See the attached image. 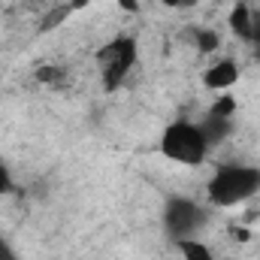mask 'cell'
Listing matches in <instances>:
<instances>
[{"label":"cell","instance_id":"cell-16","mask_svg":"<svg viewBox=\"0 0 260 260\" xmlns=\"http://www.w3.org/2000/svg\"><path fill=\"white\" fill-rule=\"evenodd\" d=\"M257 58H260V49H257Z\"/></svg>","mask_w":260,"mask_h":260},{"label":"cell","instance_id":"cell-14","mask_svg":"<svg viewBox=\"0 0 260 260\" xmlns=\"http://www.w3.org/2000/svg\"><path fill=\"white\" fill-rule=\"evenodd\" d=\"M121 3V9H136V0H118Z\"/></svg>","mask_w":260,"mask_h":260},{"label":"cell","instance_id":"cell-5","mask_svg":"<svg viewBox=\"0 0 260 260\" xmlns=\"http://www.w3.org/2000/svg\"><path fill=\"white\" fill-rule=\"evenodd\" d=\"M203 79H206L209 88H230V85L239 82V67L233 64V61H218V64H212L206 70Z\"/></svg>","mask_w":260,"mask_h":260},{"label":"cell","instance_id":"cell-8","mask_svg":"<svg viewBox=\"0 0 260 260\" xmlns=\"http://www.w3.org/2000/svg\"><path fill=\"white\" fill-rule=\"evenodd\" d=\"M248 24H251V9L245 6V3H239L236 9H233V15H230V27L245 40V34H248Z\"/></svg>","mask_w":260,"mask_h":260},{"label":"cell","instance_id":"cell-13","mask_svg":"<svg viewBox=\"0 0 260 260\" xmlns=\"http://www.w3.org/2000/svg\"><path fill=\"white\" fill-rule=\"evenodd\" d=\"M0 260H21L18 254H15V248H12L3 236H0Z\"/></svg>","mask_w":260,"mask_h":260},{"label":"cell","instance_id":"cell-2","mask_svg":"<svg viewBox=\"0 0 260 260\" xmlns=\"http://www.w3.org/2000/svg\"><path fill=\"white\" fill-rule=\"evenodd\" d=\"M209 148L212 145L206 142L200 124H194V121H176V124H170V127L164 130V136H160L164 157H170L176 164H185V167L203 164V157L209 154Z\"/></svg>","mask_w":260,"mask_h":260},{"label":"cell","instance_id":"cell-9","mask_svg":"<svg viewBox=\"0 0 260 260\" xmlns=\"http://www.w3.org/2000/svg\"><path fill=\"white\" fill-rule=\"evenodd\" d=\"M197 49L200 52H215L218 49V34L215 30H197Z\"/></svg>","mask_w":260,"mask_h":260},{"label":"cell","instance_id":"cell-1","mask_svg":"<svg viewBox=\"0 0 260 260\" xmlns=\"http://www.w3.org/2000/svg\"><path fill=\"white\" fill-rule=\"evenodd\" d=\"M257 191H260V170L257 167H239V164L221 167L206 185V194L215 206H236L242 200H251Z\"/></svg>","mask_w":260,"mask_h":260},{"label":"cell","instance_id":"cell-11","mask_svg":"<svg viewBox=\"0 0 260 260\" xmlns=\"http://www.w3.org/2000/svg\"><path fill=\"white\" fill-rule=\"evenodd\" d=\"M245 40H248L254 49H260V12H254V9H251V24H248Z\"/></svg>","mask_w":260,"mask_h":260},{"label":"cell","instance_id":"cell-12","mask_svg":"<svg viewBox=\"0 0 260 260\" xmlns=\"http://www.w3.org/2000/svg\"><path fill=\"white\" fill-rule=\"evenodd\" d=\"M12 191V176H9V170H6V164L0 160V197L9 194Z\"/></svg>","mask_w":260,"mask_h":260},{"label":"cell","instance_id":"cell-7","mask_svg":"<svg viewBox=\"0 0 260 260\" xmlns=\"http://www.w3.org/2000/svg\"><path fill=\"white\" fill-rule=\"evenodd\" d=\"M179 248H182V257L185 260H212V251L203 242H197V239H182Z\"/></svg>","mask_w":260,"mask_h":260},{"label":"cell","instance_id":"cell-10","mask_svg":"<svg viewBox=\"0 0 260 260\" xmlns=\"http://www.w3.org/2000/svg\"><path fill=\"white\" fill-rule=\"evenodd\" d=\"M233 109H236V100L233 97H221L215 106H212V115H221V118H230L233 115Z\"/></svg>","mask_w":260,"mask_h":260},{"label":"cell","instance_id":"cell-3","mask_svg":"<svg viewBox=\"0 0 260 260\" xmlns=\"http://www.w3.org/2000/svg\"><path fill=\"white\" fill-rule=\"evenodd\" d=\"M136 64V40L130 37H118L112 43H106L97 52V67H100V79L103 85L112 91L124 82V76L130 73V67Z\"/></svg>","mask_w":260,"mask_h":260},{"label":"cell","instance_id":"cell-6","mask_svg":"<svg viewBox=\"0 0 260 260\" xmlns=\"http://www.w3.org/2000/svg\"><path fill=\"white\" fill-rule=\"evenodd\" d=\"M200 130H203V136H206L209 145H218V142L230 133V118H221V115H212V112H209V118L200 124Z\"/></svg>","mask_w":260,"mask_h":260},{"label":"cell","instance_id":"cell-15","mask_svg":"<svg viewBox=\"0 0 260 260\" xmlns=\"http://www.w3.org/2000/svg\"><path fill=\"white\" fill-rule=\"evenodd\" d=\"M164 3H167V6H182L185 0H164Z\"/></svg>","mask_w":260,"mask_h":260},{"label":"cell","instance_id":"cell-4","mask_svg":"<svg viewBox=\"0 0 260 260\" xmlns=\"http://www.w3.org/2000/svg\"><path fill=\"white\" fill-rule=\"evenodd\" d=\"M203 221H206L203 209L188 197H170L167 206H164V227L176 242L194 239V233L203 227Z\"/></svg>","mask_w":260,"mask_h":260}]
</instances>
